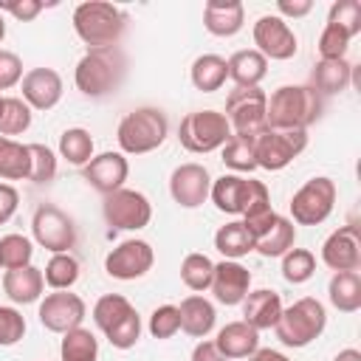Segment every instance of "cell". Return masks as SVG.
<instances>
[{"label": "cell", "mask_w": 361, "mask_h": 361, "mask_svg": "<svg viewBox=\"0 0 361 361\" xmlns=\"http://www.w3.org/2000/svg\"><path fill=\"white\" fill-rule=\"evenodd\" d=\"M228 79L237 82V87H259V82L268 76V59L257 48H243L226 59Z\"/></svg>", "instance_id": "26"}, {"label": "cell", "mask_w": 361, "mask_h": 361, "mask_svg": "<svg viewBox=\"0 0 361 361\" xmlns=\"http://www.w3.org/2000/svg\"><path fill=\"white\" fill-rule=\"evenodd\" d=\"M31 234H34L37 245H42L51 254H65V251H71L76 245L73 220L54 203L37 206V212L31 217Z\"/></svg>", "instance_id": "10"}, {"label": "cell", "mask_w": 361, "mask_h": 361, "mask_svg": "<svg viewBox=\"0 0 361 361\" xmlns=\"http://www.w3.org/2000/svg\"><path fill=\"white\" fill-rule=\"evenodd\" d=\"M327 23L341 28L350 39L361 34V3L358 0H336L327 11Z\"/></svg>", "instance_id": "41"}, {"label": "cell", "mask_w": 361, "mask_h": 361, "mask_svg": "<svg viewBox=\"0 0 361 361\" xmlns=\"http://www.w3.org/2000/svg\"><path fill=\"white\" fill-rule=\"evenodd\" d=\"M231 138V127L223 113L217 110H195L180 118L178 141L183 149L195 155H206L214 149H223V144Z\"/></svg>", "instance_id": "6"}, {"label": "cell", "mask_w": 361, "mask_h": 361, "mask_svg": "<svg viewBox=\"0 0 361 361\" xmlns=\"http://www.w3.org/2000/svg\"><path fill=\"white\" fill-rule=\"evenodd\" d=\"M316 274V257L307 248H290L282 257V276L290 285H302Z\"/></svg>", "instance_id": "40"}, {"label": "cell", "mask_w": 361, "mask_h": 361, "mask_svg": "<svg viewBox=\"0 0 361 361\" xmlns=\"http://www.w3.org/2000/svg\"><path fill=\"white\" fill-rule=\"evenodd\" d=\"M25 336V319L17 307L0 305V347H11Z\"/></svg>", "instance_id": "45"}, {"label": "cell", "mask_w": 361, "mask_h": 361, "mask_svg": "<svg viewBox=\"0 0 361 361\" xmlns=\"http://www.w3.org/2000/svg\"><path fill=\"white\" fill-rule=\"evenodd\" d=\"M347 45H350V37L341 28H336L330 23L322 28V34H319V56L322 59H344Z\"/></svg>", "instance_id": "46"}, {"label": "cell", "mask_w": 361, "mask_h": 361, "mask_svg": "<svg viewBox=\"0 0 361 361\" xmlns=\"http://www.w3.org/2000/svg\"><path fill=\"white\" fill-rule=\"evenodd\" d=\"M31 127V107L20 96H6L0 110V135H23Z\"/></svg>", "instance_id": "36"}, {"label": "cell", "mask_w": 361, "mask_h": 361, "mask_svg": "<svg viewBox=\"0 0 361 361\" xmlns=\"http://www.w3.org/2000/svg\"><path fill=\"white\" fill-rule=\"evenodd\" d=\"M0 110H3V96H0Z\"/></svg>", "instance_id": "55"}, {"label": "cell", "mask_w": 361, "mask_h": 361, "mask_svg": "<svg viewBox=\"0 0 361 361\" xmlns=\"http://www.w3.org/2000/svg\"><path fill=\"white\" fill-rule=\"evenodd\" d=\"M28 172H31L28 144L0 135V178L3 180H28Z\"/></svg>", "instance_id": "30"}, {"label": "cell", "mask_w": 361, "mask_h": 361, "mask_svg": "<svg viewBox=\"0 0 361 361\" xmlns=\"http://www.w3.org/2000/svg\"><path fill=\"white\" fill-rule=\"evenodd\" d=\"M209 288L220 305H243V299L251 290V271L237 259H223L214 265Z\"/></svg>", "instance_id": "18"}, {"label": "cell", "mask_w": 361, "mask_h": 361, "mask_svg": "<svg viewBox=\"0 0 361 361\" xmlns=\"http://www.w3.org/2000/svg\"><path fill=\"white\" fill-rule=\"evenodd\" d=\"M209 189H212V178H209V169L203 164L189 161V164H180L169 175V195L183 209L203 206L209 197Z\"/></svg>", "instance_id": "15"}, {"label": "cell", "mask_w": 361, "mask_h": 361, "mask_svg": "<svg viewBox=\"0 0 361 361\" xmlns=\"http://www.w3.org/2000/svg\"><path fill=\"white\" fill-rule=\"evenodd\" d=\"M0 11H8L11 17L31 23L42 11V3L39 0H0Z\"/></svg>", "instance_id": "48"}, {"label": "cell", "mask_w": 361, "mask_h": 361, "mask_svg": "<svg viewBox=\"0 0 361 361\" xmlns=\"http://www.w3.org/2000/svg\"><path fill=\"white\" fill-rule=\"evenodd\" d=\"M23 82V59L14 51L0 48V90H8Z\"/></svg>", "instance_id": "47"}, {"label": "cell", "mask_w": 361, "mask_h": 361, "mask_svg": "<svg viewBox=\"0 0 361 361\" xmlns=\"http://www.w3.org/2000/svg\"><path fill=\"white\" fill-rule=\"evenodd\" d=\"M214 344L228 361L231 358H248L259 350V330H254L245 322H228L226 327H220Z\"/></svg>", "instance_id": "23"}, {"label": "cell", "mask_w": 361, "mask_h": 361, "mask_svg": "<svg viewBox=\"0 0 361 361\" xmlns=\"http://www.w3.org/2000/svg\"><path fill=\"white\" fill-rule=\"evenodd\" d=\"M279 313H282V299L271 288L248 290V296L243 299V322L251 324L254 330H271Z\"/></svg>", "instance_id": "20"}, {"label": "cell", "mask_w": 361, "mask_h": 361, "mask_svg": "<svg viewBox=\"0 0 361 361\" xmlns=\"http://www.w3.org/2000/svg\"><path fill=\"white\" fill-rule=\"evenodd\" d=\"M265 104L268 96L259 87H234L226 99V121L231 127V135L243 138H257L265 133Z\"/></svg>", "instance_id": "7"}, {"label": "cell", "mask_w": 361, "mask_h": 361, "mask_svg": "<svg viewBox=\"0 0 361 361\" xmlns=\"http://www.w3.org/2000/svg\"><path fill=\"white\" fill-rule=\"evenodd\" d=\"M152 262H155V251L147 240H124L104 257V271L113 279L130 282V279H141L152 268Z\"/></svg>", "instance_id": "13"}, {"label": "cell", "mask_w": 361, "mask_h": 361, "mask_svg": "<svg viewBox=\"0 0 361 361\" xmlns=\"http://www.w3.org/2000/svg\"><path fill=\"white\" fill-rule=\"evenodd\" d=\"M248 361H290L285 353H279V350H257L254 355H248Z\"/></svg>", "instance_id": "52"}, {"label": "cell", "mask_w": 361, "mask_h": 361, "mask_svg": "<svg viewBox=\"0 0 361 361\" xmlns=\"http://www.w3.org/2000/svg\"><path fill=\"white\" fill-rule=\"evenodd\" d=\"M327 299L341 313L361 310V274L358 271H336L327 285Z\"/></svg>", "instance_id": "27"}, {"label": "cell", "mask_w": 361, "mask_h": 361, "mask_svg": "<svg viewBox=\"0 0 361 361\" xmlns=\"http://www.w3.org/2000/svg\"><path fill=\"white\" fill-rule=\"evenodd\" d=\"M327 327V310L319 299L313 296H302L293 305L282 307L274 330L276 338L285 347H307L310 341H316Z\"/></svg>", "instance_id": "5"}, {"label": "cell", "mask_w": 361, "mask_h": 361, "mask_svg": "<svg viewBox=\"0 0 361 361\" xmlns=\"http://www.w3.org/2000/svg\"><path fill=\"white\" fill-rule=\"evenodd\" d=\"M82 175L85 180L102 192V195H113L116 189L124 186L127 175H130V164L124 158V152H102V155H93L85 166H82Z\"/></svg>", "instance_id": "16"}, {"label": "cell", "mask_w": 361, "mask_h": 361, "mask_svg": "<svg viewBox=\"0 0 361 361\" xmlns=\"http://www.w3.org/2000/svg\"><path fill=\"white\" fill-rule=\"evenodd\" d=\"M135 307L121 296V293H104L96 305H93V322L99 324V330H113L121 319H127Z\"/></svg>", "instance_id": "35"}, {"label": "cell", "mask_w": 361, "mask_h": 361, "mask_svg": "<svg viewBox=\"0 0 361 361\" xmlns=\"http://www.w3.org/2000/svg\"><path fill=\"white\" fill-rule=\"evenodd\" d=\"M59 361H99V341L90 330L73 327L62 333L59 344Z\"/></svg>", "instance_id": "32"}, {"label": "cell", "mask_w": 361, "mask_h": 361, "mask_svg": "<svg viewBox=\"0 0 361 361\" xmlns=\"http://www.w3.org/2000/svg\"><path fill=\"white\" fill-rule=\"evenodd\" d=\"M20 85H23V102L31 110H51L62 99V76L54 68H31Z\"/></svg>", "instance_id": "19"}, {"label": "cell", "mask_w": 361, "mask_h": 361, "mask_svg": "<svg viewBox=\"0 0 361 361\" xmlns=\"http://www.w3.org/2000/svg\"><path fill=\"white\" fill-rule=\"evenodd\" d=\"M214 248L226 257V259H240L248 251H254V237L248 234V228L243 226V220H231L226 226L217 228L214 234Z\"/></svg>", "instance_id": "31"}, {"label": "cell", "mask_w": 361, "mask_h": 361, "mask_svg": "<svg viewBox=\"0 0 361 361\" xmlns=\"http://www.w3.org/2000/svg\"><path fill=\"white\" fill-rule=\"evenodd\" d=\"M192 361H228L214 341H197L195 350H192Z\"/></svg>", "instance_id": "50"}, {"label": "cell", "mask_w": 361, "mask_h": 361, "mask_svg": "<svg viewBox=\"0 0 361 361\" xmlns=\"http://www.w3.org/2000/svg\"><path fill=\"white\" fill-rule=\"evenodd\" d=\"M59 155L73 164V166H85L93 158V138L85 127H71L59 135Z\"/></svg>", "instance_id": "34"}, {"label": "cell", "mask_w": 361, "mask_h": 361, "mask_svg": "<svg viewBox=\"0 0 361 361\" xmlns=\"http://www.w3.org/2000/svg\"><path fill=\"white\" fill-rule=\"evenodd\" d=\"M39 324L51 333H68L73 327H82L85 319V302L76 293L54 290L39 302Z\"/></svg>", "instance_id": "14"}, {"label": "cell", "mask_w": 361, "mask_h": 361, "mask_svg": "<svg viewBox=\"0 0 361 361\" xmlns=\"http://www.w3.org/2000/svg\"><path fill=\"white\" fill-rule=\"evenodd\" d=\"M107 336V341L116 347V350H130V347H135V341L141 338V316H138V310H133L127 319H121L113 330H107L104 333Z\"/></svg>", "instance_id": "43"}, {"label": "cell", "mask_w": 361, "mask_h": 361, "mask_svg": "<svg viewBox=\"0 0 361 361\" xmlns=\"http://www.w3.org/2000/svg\"><path fill=\"white\" fill-rule=\"evenodd\" d=\"M28 155H31L28 180L31 183H51L56 178V155L45 144H28Z\"/></svg>", "instance_id": "42"}, {"label": "cell", "mask_w": 361, "mask_h": 361, "mask_svg": "<svg viewBox=\"0 0 361 361\" xmlns=\"http://www.w3.org/2000/svg\"><path fill=\"white\" fill-rule=\"evenodd\" d=\"M307 147V130H265L254 138L257 166L268 172L285 169L293 158H299Z\"/></svg>", "instance_id": "8"}, {"label": "cell", "mask_w": 361, "mask_h": 361, "mask_svg": "<svg viewBox=\"0 0 361 361\" xmlns=\"http://www.w3.org/2000/svg\"><path fill=\"white\" fill-rule=\"evenodd\" d=\"M42 279L51 290H68L79 279V259L65 251V254H51L48 265L42 268Z\"/></svg>", "instance_id": "33"}, {"label": "cell", "mask_w": 361, "mask_h": 361, "mask_svg": "<svg viewBox=\"0 0 361 361\" xmlns=\"http://www.w3.org/2000/svg\"><path fill=\"white\" fill-rule=\"evenodd\" d=\"M322 96L310 85H282L268 96L265 127L268 130H307L322 116Z\"/></svg>", "instance_id": "1"}, {"label": "cell", "mask_w": 361, "mask_h": 361, "mask_svg": "<svg viewBox=\"0 0 361 361\" xmlns=\"http://www.w3.org/2000/svg\"><path fill=\"white\" fill-rule=\"evenodd\" d=\"M245 23V6L240 0H209L203 8V25L214 37H234Z\"/></svg>", "instance_id": "21"}, {"label": "cell", "mask_w": 361, "mask_h": 361, "mask_svg": "<svg viewBox=\"0 0 361 361\" xmlns=\"http://www.w3.org/2000/svg\"><path fill=\"white\" fill-rule=\"evenodd\" d=\"M276 8H279V14H285V17H305V14H310L313 3H310V0H279ZM285 17H282V20H285Z\"/></svg>", "instance_id": "51"}, {"label": "cell", "mask_w": 361, "mask_h": 361, "mask_svg": "<svg viewBox=\"0 0 361 361\" xmlns=\"http://www.w3.org/2000/svg\"><path fill=\"white\" fill-rule=\"evenodd\" d=\"M180 313V330L192 338H206L212 330H214V322H217V313H214V305L200 296V293H192L180 302L178 307Z\"/></svg>", "instance_id": "22"}, {"label": "cell", "mask_w": 361, "mask_h": 361, "mask_svg": "<svg viewBox=\"0 0 361 361\" xmlns=\"http://www.w3.org/2000/svg\"><path fill=\"white\" fill-rule=\"evenodd\" d=\"M102 214H104V220H107L110 228H118V231H138V228L149 226V220H152V206H149L147 195L121 186V189H116L113 195H104Z\"/></svg>", "instance_id": "11"}, {"label": "cell", "mask_w": 361, "mask_h": 361, "mask_svg": "<svg viewBox=\"0 0 361 361\" xmlns=\"http://www.w3.org/2000/svg\"><path fill=\"white\" fill-rule=\"evenodd\" d=\"M127 28V14L104 0H87L73 8V31L90 48H113Z\"/></svg>", "instance_id": "3"}, {"label": "cell", "mask_w": 361, "mask_h": 361, "mask_svg": "<svg viewBox=\"0 0 361 361\" xmlns=\"http://www.w3.org/2000/svg\"><path fill=\"white\" fill-rule=\"evenodd\" d=\"M6 39V20H3V14H0V42Z\"/></svg>", "instance_id": "54"}, {"label": "cell", "mask_w": 361, "mask_h": 361, "mask_svg": "<svg viewBox=\"0 0 361 361\" xmlns=\"http://www.w3.org/2000/svg\"><path fill=\"white\" fill-rule=\"evenodd\" d=\"M45 279H42V268L37 265H25V268H14L6 271L3 276V290L14 305H31L42 296Z\"/></svg>", "instance_id": "25"}, {"label": "cell", "mask_w": 361, "mask_h": 361, "mask_svg": "<svg viewBox=\"0 0 361 361\" xmlns=\"http://www.w3.org/2000/svg\"><path fill=\"white\" fill-rule=\"evenodd\" d=\"M336 206V183L324 175L310 178L293 197H290V223L299 226H319L330 217Z\"/></svg>", "instance_id": "9"}, {"label": "cell", "mask_w": 361, "mask_h": 361, "mask_svg": "<svg viewBox=\"0 0 361 361\" xmlns=\"http://www.w3.org/2000/svg\"><path fill=\"white\" fill-rule=\"evenodd\" d=\"M353 82V65L347 59H319L310 71V87L319 96H336Z\"/></svg>", "instance_id": "24"}, {"label": "cell", "mask_w": 361, "mask_h": 361, "mask_svg": "<svg viewBox=\"0 0 361 361\" xmlns=\"http://www.w3.org/2000/svg\"><path fill=\"white\" fill-rule=\"evenodd\" d=\"M293 243H296V226L288 217L276 214V220L254 240V251H259L262 257H285L293 248Z\"/></svg>", "instance_id": "28"}, {"label": "cell", "mask_w": 361, "mask_h": 361, "mask_svg": "<svg viewBox=\"0 0 361 361\" xmlns=\"http://www.w3.org/2000/svg\"><path fill=\"white\" fill-rule=\"evenodd\" d=\"M180 330V313L175 305H161L149 316V333L152 338H172Z\"/></svg>", "instance_id": "44"}, {"label": "cell", "mask_w": 361, "mask_h": 361, "mask_svg": "<svg viewBox=\"0 0 361 361\" xmlns=\"http://www.w3.org/2000/svg\"><path fill=\"white\" fill-rule=\"evenodd\" d=\"M254 45L265 59H290L299 51V39L293 28L279 14H262L254 23Z\"/></svg>", "instance_id": "12"}, {"label": "cell", "mask_w": 361, "mask_h": 361, "mask_svg": "<svg viewBox=\"0 0 361 361\" xmlns=\"http://www.w3.org/2000/svg\"><path fill=\"white\" fill-rule=\"evenodd\" d=\"M333 361H361V353H358V350H353V347H347V350H341Z\"/></svg>", "instance_id": "53"}, {"label": "cell", "mask_w": 361, "mask_h": 361, "mask_svg": "<svg viewBox=\"0 0 361 361\" xmlns=\"http://www.w3.org/2000/svg\"><path fill=\"white\" fill-rule=\"evenodd\" d=\"M212 274H214V262L200 251L186 254L180 262V279L189 290H206L212 285Z\"/></svg>", "instance_id": "38"}, {"label": "cell", "mask_w": 361, "mask_h": 361, "mask_svg": "<svg viewBox=\"0 0 361 361\" xmlns=\"http://www.w3.org/2000/svg\"><path fill=\"white\" fill-rule=\"evenodd\" d=\"M322 262L330 271H358L361 265V237L358 226L336 228L322 245Z\"/></svg>", "instance_id": "17"}, {"label": "cell", "mask_w": 361, "mask_h": 361, "mask_svg": "<svg viewBox=\"0 0 361 361\" xmlns=\"http://www.w3.org/2000/svg\"><path fill=\"white\" fill-rule=\"evenodd\" d=\"M189 76H192V85H195L197 90L214 93V90H220V87L226 85V79H228V65H226V59L217 56V54H200V56L192 62Z\"/></svg>", "instance_id": "29"}, {"label": "cell", "mask_w": 361, "mask_h": 361, "mask_svg": "<svg viewBox=\"0 0 361 361\" xmlns=\"http://www.w3.org/2000/svg\"><path fill=\"white\" fill-rule=\"evenodd\" d=\"M17 203H20V195L11 183H0V226L8 223L17 212Z\"/></svg>", "instance_id": "49"}, {"label": "cell", "mask_w": 361, "mask_h": 361, "mask_svg": "<svg viewBox=\"0 0 361 361\" xmlns=\"http://www.w3.org/2000/svg\"><path fill=\"white\" fill-rule=\"evenodd\" d=\"M34 257V243L23 234H6L0 237V268L14 271V268H25L31 265Z\"/></svg>", "instance_id": "39"}, {"label": "cell", "mask_w": 361, "mask_h": 361, "mask_svg": "<svg viewBox=\"0 0 361 361\" xmlns=\"http://www.w3.org/2000/svg\"><path fill=\"white\" fill-rule=\"evenodd\" d=\"M223 164L240 175V172H254L257 169V158H254V138H243V135H231L223 144Z\"/></svg>", "instance_id": "37"}, {"label": "cell", "mask_w": 361, "mask_h": 361, "mask_svg": "<svg viewBox=\"0 0 361 361\" xmlns=\"http://www.w3.org/2000/svg\"><path fill=\"white\" fill-rule=\"evenodd\" d=\"M169 135V121L166 113L158 107H135L130 110L116 130L118 147L127 155H144L158 149Z\"/></svg>", "instance_id": "4"}, {"label": "cell", "mask_w": 361, "mask_h": 361, "mask_svg": "<svg viewBox=\"0 0 361 361\" xmlns=\"http://www.w3.org/2000/svg\"><path fill=\"white\" fill-rule=\"evenodd\" d=\"M124 73H127V59L118 51V45H113V48H90L76 62L73 82H76V90L82 96L102 99V96H110V93L118 90Z\"/></svg>", "instance_id": "2"}]
</instances>
